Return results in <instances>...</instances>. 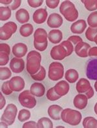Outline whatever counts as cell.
Instances as JSON below:
<instances>
[{"mask_svg": "<svg viewBox=\"0 0 97 128\" xmlns=\"http://www.w3.org/2000/svg\"><path fill=\"white\" fill-rule=\"evenodd\" d=\"M42 56L38 52L32 50L29 52L27 56L26 69L29 74H35L40 70L41 68Z\"/></svg>", "mask_w": 97, "mask_h": 128, "instance_id": "1", "label": "cell"}, {"mask_svg": "<svg viewBox=\"0 0 97 128\" xmlns=\"http://www.w3.org/2000/svg\"><path fill=\"white\" fill-rule=\"evenodd\" d=\"M60 12L68 22H74L78 17V10L74 5L70 1H64L61 3Z\"/></svg>", "mask_w": 97, "mask_h": 128, "instance_id": "2", "label": "cell"}, {"mask_svg": "<svg viewBox=\"0 0 97 128\" xmlns=\"http://www.w3.org/2000/svg\"><path fill=\"white\" fill-rule=\"evenodd\" d=\"M81 112L78 111L67 108L63 110L61 113L62 120L71 126H78L82 121Z\"/></svg>", "mask_w": 97, "mask_h": 128, "instance_id": "3", "label": "cell"}, {"mask_svg": "<svg viewBox=\"0 0 97 128\" xmlns=\"http://www.w3.org/2000/svg\"><path fill=\"white\" fill-rule=\"evenodd\" d=\"M47 33L44 28H38L34 33V46L40 51H44L48 46Z\"/></svg>", "mask_w": 97, "mask_h": 128, "instance_id": "4", "label": "cell"}, {"mask_svg": "<svg viewBox=\"0 0 97 128\" xmlns=\"http://www.w3.org/2000/svg\"><path fill=\"white\" fill-rule=\"evenodd\" d=\"M64 74V68L61 63L52 62L48 67V76L52 81H57L63 78Z\"/></svg>", "mask_w": 97, "mask_h": 128, "instance_id": "5", "label": "cell"}, {"mask_svg": "<svg viewBox=\"0 0 97 128\" xmlns=\"http://www.w3.org/2000/svg\"><path fill=\"white\" fill-rule=\"evenodd\" d=\"M18 100L22 106L28 109H32L36 105V100L34 96L28 90L23 91L20 94Z\"/></svg>", "mask_w": 97, "mask_h": 128, "instance_id": "6", "label": "cell"}, {"mask_svg": "<svg viewBox=\"0 0 97 128\" xmlns=\"http://www.w3.org/2000/svg\"><path fill=\"white\" fill-rule=\"evenodd\" d=\"M17 112V107L13 104H10L5 108L3 115L1 117V120L6 122L8 126H11L15 121Z\"/></svg>", "mask_w": 97, "mask_h": 128, "instance_id": "7", "label": "cell"}, {"mask_svg": "<svg viewBox=\"0 0 97 128\" xmlns=\"http://www.w3.org/2000/svg\"><path fill=\"white\" fill-rule=\"evenodd\" d=\"M76 89L78 93H86L88 99L91 98L94 95V90L91 86L89 80L86 78H81L78 80L76 86Z\"/></svg>", "mask_w": 97, "mask_h": 128, "instance_id": "8", "label": "cell"}, {"mask_svg": "<svg viewBox=\"0 0 97 128\" xmlns=\"http://www.w3.org/2000/svg\"><path fill=\"white\" fill-rule=\"evenodd\" d=\"M16 30L17 25L14 22H7L0 28V38L2 40H7L10 38Z\"/></svg>", "mask_w": 97, "mask_h": 128, "instance_id": "9", "label": "cell"}, {"mask_svg": "<svg viewBox=\"0 0 97 128\" xmlns=\"http://www.w3.org/2000/svg\"><path fill=\"white\" fill-rule=\"evenodd\" d=\"M86 76L89 80H97V59L90 60L86 67Z\"/></svg>", "mask_w": 97, "mask_h": 128, "instance_id": "10", "label": "cell"}, {"mask_svg": "<svg viewBox=\"0 0 97 128\" xmlns=\"http://www.w3.org/2000/svg\"><path fill=\"white\" fill-rule=\"evenodd\" d=\"M50 54L51 58L55 60H62L68 56L67 51L60 44L52 48Z\"/></svg>", "mask_w": 97, "mask_h": 128, "instance_id": "11", "label": "cell"}, {"mask_svg": "<svg viewBox=\"0 0 97 128\" xmlns=\"http://www.w3.org/2000/svg\"><path fill=\"white\" fill-rule=\"evenodd\" d=\"M10 52V49L8 44H0V65L2 66H5L8 64Z\"/></svg>", "mask_w": 97, "mask_h": 128, "instance_id": "12", "label": "cell"}, {"mask_svg": "<svg viewBox=\"0 0 97 128\" xmlns=\"http://www.w3.org/2000/svg\"><path fill=\"white\" fill-rule=\"evenodd\" d=\"M10 87L13 91L20 92L25 88V83L22 77L16 76L11 78L9 80Z\"/></svg>", "mask_w": 97, "mask_h": 128, "instance_id": "13", "label": "cell"}, {"mask_svg": "<svg viewBox=\"0 0 97 128\" xmlns=\"http://www.w3.org/2000/svg\"><path fill=\"white\" fill-rule=\"evenodd\" d=\"M10 68L14 73H20L25 69V62L22 58H13L10 62Z\"/></svg>", "mask_w": 97, "mask_h": 128, "instance_id": "14", "label": "cell"}, {"mask_svg": "<svg viewBox=\"0 0 97 128\" xmlns=\"http://www.w3.org/2000/svg\"><path fill=\"white\" fill-rule=\"evenodd\" d=\"M63 18L59 14L52 13L48 16L47 25L50 28H59L63 24Z\"/></svg>", "mask_w": 97, "mask_h": 128, "instance_id": "15", "label": "cell"}, {"mask_svg": "<svg viewBox=\"0 0 97 128\" xmlns=\"http://www.w3.org/2000/svg\"><path fill=\"white\" fill-rule=\"evenodd\" d=\"M90 48H91V46L89 44L81 42L76 45L74 50H75L76 54L78 56H80L81 58H87L88 56H89L88 52Z\"/></svg>", "mask_w": 97, "mask_h": 128, "instance_id": "16", "label": "cell"}, {"mask_svg": "<svg viewBox=\"0 0 97 128\" xmlns=\"http://www.w3.org/2000/svg\"><path fill=\"white\" fill-rule=\"evenodd\" d=\"M48 13L46 8H39L33 14V21L37 24H42L46 22Z\"/></svg>", "mask_w": 97, "mask_h": 128, "instance_id": "17", "label": "cell"}, {"mask_svg": "<svg viewBox=\"0 0 97 128\" xmlns=\"http://www.w3.org/2000/svg\"><path fill=\"white\" fill-rule=\"evenodd\" d=\"M88 98L86 95L83 94H78L74 97L73 100V104L76 108L78 110H84L88 106Z\"/></svg>", "mask_w": 97, "mask_h": 128, "instance_id": "18", "label": "cell"}, {"mask_svg": "<svg viewBox=\"0 0 97 128\" xmlns=\"http://www.w3.org/2000/svg\"><path fill=\"white\" fill-rule=\"evenodd\" d=\"M28 48L25 44L18 43L15 44L12 47V53L16 58H22L27 54Z\"/></svg>", "mask_w": 97, "mask_h": 128, "instance_id": "19", "label": "cell"}, {"mask_svg": "<svg viewBox=\"0 0 97 128\" xmlns=\"http://www.w3.org/2000/svg\"><path fill=\"white\" fill-rule=\"evenodd\" d=\"M55 92L60 96L66 95L69 91V85L65 80H61L58 82L54 87Z\"/></svg>", "mask_w": 97, "mask_h": 128, "instance_id": "20", "label": "cell"}, {"mask_svg": "<svg viewBox=\"0 0 97 128\" xmlns=\"http://www.w3.org/2000/svg\"><path fill=\"white\" fill-rule=\"evenodd\" d=\"M63 111L62 107L58 105H52L48 108V116L54 120H60L61 119V113Z\"/></svg>", "mask_w": 97, "mask_h": 128, "instance_id": "21", "label": "cell"}, {"mask_svg": "<svg viewBox=\"0 0 97 128\" xmlns=\"http://www.w3.org/2000/svg\"><path fill=\"white\" fill-rule=\"evenodd\" d=\"M87 28L86 22L84 20H80L73 23L70 27V30L74 34H82Z\"/></svg>", "mask_w": 97, "mask_h": 128, "instance_id": "22", "label": "cell"}, {"mask_svg": "<svg viewBox=\"0 0 97 128\" xmlns=\"http://www.w3.org/2000/svg\"><path fill=\"white\" fill-rule=\"evenodd\" d=\"M45 87L41 83H34L31 85L30 91L33 95L37 97H42L45 94Z\"/></svg>", "mask_w": 97, "mask_h": 128, "instance_id": "23", "label": "cell"}, {"mask_svg": "<svg viewBox=\"0 0 97 128\" xmlns=\"http://www.w3.org/2000/svg\"><path fill=\"white\" fill-rule=\"evenodd\" d=\"M48 38L52 44H59L63 38L62 32L58 29L52 30L48 32Z\"/></svg>", "mask_w": 97, "mask_h": 128, "instance_id": "24", "label": "cell"}, {"mask_svg": "<svg viewBox=\"0 0 97 128\" xmlns=\"http://www.w3.org/2000/svg\"><path fill=\"white\" fill-rule=\"evenodd\" d=\"M16 18L20 24L27 23L30 18L29 13L25 8H20L16 12Z\"/></svg>", "mask_w": 97, "mask_h": 128, "instance_id": "25", "label": "cell"}, {"mask_svg": "<svg viewBox=\"0 0 97 128\" xmlns=\"http://www.w3.org/2000/svg\"><path fill=\"white\" fill-rule=\"evenodd\" d=\"M79 74L76 70L74 69H70L66 71V74H65V78L66 80L69 83L73 84L76 82L78 79Z\"/></svg>", "mask_w": 97, "mask_h": 128, "instance_id": "26", "label": "cell"}, {"mask_svg": "<svg viewBox=\"0 0 97 128\" xmlns=\"http://www.w3.org/2000/svg\"><path fill=\"white\" fill-rule=\"evenodd\" d=\"M34 31L33 26L30 24H26L21 26L20 28V33L24 37H28Z\"/></svg>", "mask_w": 97, "mask_h": 128, "instance_id": "27", "label": "cell"}, {"mask_svg": "<svg viewBox=\"0 0 97 128\" xmlns=\"http://www.w3.org/2000/svg\"><path fill=\"white\" fill-rule=\"evenodd\" d=\"M82 124L84 128H97V120L92 116L85 118Z\"/></svg>", "mask_w": 97, "mask_h": 128, "instance_id": "28", "label": "cell"}, {"mask_svg": "<svg viewBox=\"0 0 97 128\" xmlns=\"http://www.w3.org/2000/svg\"><path fill=\"white\" fill-rule=\"evenodd\" d=\"M38 128H52L53 124L48 118L43 117L38 120L37 123Z\"/></svg>", "mask_w": 97, "mask_h": 128, "instance_id": "29", "label": "cell"}, {"mask_svg": "<svg viewBox=\"0 0 97 128\" xmlns=\"http://www.w3.org/2000/svg\"><path fill=\"white\" fill-rule=\"evenodd\" d=\"M11 17V9L9 6L0 7V20L1 21H6Z\"/></svg>", "mask_w": 97, "mask_h": 128, "instance_id": "30", "label": "cell"}, {"mask_svg": "<svg viewBox=\"0 0 97 128\" xmlns=\"http://www.w3.org/2000/svg\"><path fill=\"white\" fill-rule=\"evenodd\" d=\"M88 10L94 11L97 9V0H82Z\"/></svg>", "mask_w": 97, "mask_h": 128, "instance_id": "31", "label": "cell"}, {"mask_svg": "<svg viewBox=\"0 0 97 128\" xmlns=\"http://www.w3.org/2000/svg\"><path fill=\"white\" fill-rule=\"evenodd\" d=\"M88 24L92 28L97 27V11L91 13L88 18Z\"/></svg>", "mask_w": 97, "mask_h": 128, "instance_id": "32", "label": "cell"}, {"mask_svg": "<svg viewBox=\"0 0 97 128\" xmlns=\"http://www.w3.org/2000/svg\"><path fill=\"white\" fill-rule=\"evenodd\" d=\"M46 76V70L43 66H42L40 70L35 74L31 75V77L33 80L36 81H42Z\"/></svg>", "mask_w": 97, "mask_h": 128, "instance_id": "33", "label": "cell"}, {"mask_svg": "<svg viewBox=\"0 0 97 128\" xmlns=\"http://www.w3.org/2000/svg\"><path fill=\"white\" fill-rule=\"evenodd\" d=\"M30 112L27 110H22L20 111L18 118L20 122H25L27 121L30 118Z\"/></svg>", "mask_w": 97, "mask_h": 128, "instance_id": "34", "label": "cell"}, {"mask_svg": "<svg viewBox=\"0 0 97 128\" xmlns=\"http://www.w3.org/2000/svg\"><path fill=\"white\" fill-rule=\"evenodd\" d=\"M97 34V27L96 28H92L89 27L88 28L86 32V37L88 40L91 42H94V38Z\"/></svg>", "mask_w": 97, "mask_h": 128, "instance_id": "35", "label": "cell"}, {"mask_svg": "<svg viewBox=\"0 0 97 128\" xmlns=\"http://www.w3.org/2000/svg\"><path fill=\"white\" fill-rule=\"evenodd\" d=\"M0 79L1 80H7L11 76L12 73L8 67H1L0 68Z\"/></svg>", "mask_w": 97, "mask_h": 128, "instance_id": "36", "label": "cell"}, {"mask_svg": "<svg viewBox=\"0 0 97 128\" xmlns=\"http://www.w3.org/2000/svg\"><path fill=\"white\" fill-rule=\"evenodd\" d=\"M47 98L50 101H56L60 98V96L58 95L56 92H55L54 88H51L48 89L47 92Z\"/></svg>", "mask_w": 97, "mask_h": 128, "instance_id": "37", "label": "cell"}, {"mask_svg": "<svg viewBox=\"0 0 97 128\" xmlns=\"http://www.w3.org/2000/svg\"><path fill=\"white\" fill-rule=\"evenodd\" d=\"M61 46H62L63 47H64L65 49L67 51V54H68V56H70L71 54L72 53V52H73V46H72V44H71L70 42L69 41L67 40V41H64L62 42L60 44Z\"/></svg>", "mask_w": 97, "mask_h": 128, "instance_id": "38", "label": "cell"}, {"mask_svg": "<svg viewBox=\"0 0 97 128\" xmlns=\"http://www.w3.org/2000/svg\"><path fill=\"white\" fill-rule=\"evenodd\" d=\"M2 92L6 95H9L13 92V91L10 87L9 81H6L3 83L2 86Z\"/></svg>", "mask_w": 97, "mask_h": 128, "instance_id": "39", "label": "cell"}, {"mask_svg": "<svg viewBox=\"0 0 97 128\" xmlns=\"http://www.w3.org/2000/svg\"><path fill=\"white\" fill-rule=\"evenodd\" d=\"M27 2L30 6H31L32 8H36L42 5L44 1L43 0H28Z\"/></svg>", "mask_w": 97, "mask_h": 128, "instance_id": "40", "label": "cell"}, {"mask_svg": "<svg viewBox=\"0 0 97 128\" xmlns=\"http://www.w3.org/2000/svg\"><path fill=\"white\" fill-rule=\"evenodd\" d=\"M46 3L48 8L54 9V8H56L58 6L60 0H46Z\"/></svg>", "mask_w": 97, "mask_h": 128, "instance_id": "41", "label": "cell"}, {"mask_svg": "<svg viewBox=\"0 0 97 128\" xmlns=\"http://www.w3.org/2000/svg\"><path fill=\"white\" fill-rule=\"evenodd\" d=\"M68 41L70 42L71 43H72L74 45H77L78 43L81 42H83V40L82 38H80V36H71L68 38Z\"/></svg>", "mask_w": 97, "mask_h": 128, "instance_id": "42", "label": "cell"}, {"mask_svg": "<svg viewBox=\"0 0 97 128\" xmlns=\"http://www.w3.org/2000/svg\"><path fill=\"white\" fill-rule=\"evenodd\" d=\"M22 4V1L21 0H16V1H14L12 3V4L9 6V8L12 10H16L18 7H20V6Z\"/></svg>", "mask_w": 97, "mask_h": 128, "instance_id": "43", "label": "cell"}, {"mask_svg": "<svg viewBox=\"0 0 97 128\" xmlns=\"http://www.w3.org/2000/svg\"><path fill=\"white\" fill-rule=\"evenodd\" d=\"M22 127L23 128H37V124L34 121H29L24 124Z\"/></svg>", "mask_w": 97, "mask_h": 128, "instance_id": "44", "label": "cell"}, {"mask_svg": "<svg viewBox=\"0 0 97 128\" xmlns=\"http://www.w3.org/2000/svg\"><path fill=\"white\" fill-rule=\"evenodd\" d=\"M88 55L90 57H96L97 58V47L91 48L88 52Z\"/></svg>", "mask_w": 97, "mask_h": 128, "instance_id": "45", "label": "cell"}, {"mask_svg": "<svg viewBox=\"0 0 97 128\" xmlns=\"http://www.w3.org/2000/svg\"><path fill=\"white\" fill-rule=\"evenodd\" d=\"M0 96H1V107H0V109H1V110H2V109L4 108V106H5V104H6V100H5V97L3 96L2 92H1V94H0Z\"/></svg>", "mask_w": 97, "mask_h": 128, "instance_id": "46", "label": "cell"}, {"mask_svg": "<svg viewBox=\"0 0 97 128\" xmlns=\"http://www.w3.org/2000/svg\"><path fill=\"white\" fill-rule=\"evenodd\" d=\"M1 3L2 4H4V5H8V4H10V3H11V2H12V0H9V1H3V0H2L1 1Z\"/></svg>", "mask_w": 97, "mask_h": 128, "instance_id": "47", "label": "cell"}, {"mask_svg": "<svg viewBox=\"0 0 97 128\" xmlns=\"http://www.w3.org/2000/svg\"><path fill=\"white\" fill-rule=\"evenodd\" d=\"M8 124L5 122H3L1 120V128H7L8 127Z\"/></svg>", "mask_w": 97, "mask_h": 128, "instance_id": "48", "label": "cell"}, {"mask_svg": "<svg viewBox=\"0 0 97 128\" xmlns=\"http://www.w3.org/2000/svg\"><path fill=\"white\" fill-rule=\"evenodd\" d=\"M94 112H95V114L97 115V102H96V103L95 106H94Z\"/></svg>", "mask_w": 97, "mask_h": 128, "instance_id": "49", "label": "cell"}, {"mask_svg": "<svg viewBox=\"0 0 97 128\" xmlns=\"http://www.w3.org/2000/svg\"><path fill=\"white\" fill-rule=\"evenodd\" d=\"M94 89H95L96 91L97 92V80L96 81V82L94 83Z\"/></svg>", "mask_w": 97, "mask_h": 128, "instance_id": "50", "label": "cell"}, {"mask_svg": "<svg viewBox=\"0 0 97 128\" xmlns=\"http://www.w3.org/2000/svg\"><path fill=\"white\" fill-rule=\"evenodd\" d=\"M94 42H95L96 44H97V34L96 35L95 37H94Z\"/></svg>", "mask_w": 97, "mask_h": 128, "instance_id": "51", "label": "cell"}]
</instances>
